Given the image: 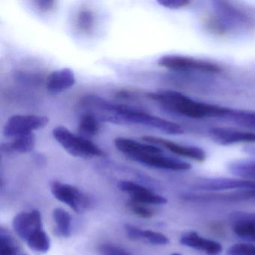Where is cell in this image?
Segmentation results:
<instances>
[{"label":"cell","mask_w":255,"mask_h":255,"mask_svg":"<svg viewBox=\"0 0 255 255\" xmlns=\"http://www.w3.org/2000/svg\"><path fill=\"white\" fill-rule=\"evenodd\" d=\"M147 98L156 101L168 111L190 119H225L231 108L195 101L173 90L148 92Z\"/></svg>","instance_id":"6da1fadb"},{"label":"cell","mask_w":255,"mask_h":255,"mask_svg":"<svg viewBox=\"0 0 255 255\" xmlns=\"http://www.w3.org/2000/svg\"><path fill=\"white\" fill-rule=\"evenodd\" d=\"M53 135L71 156L83 159L107 156V153L95 143L81 135L73 133L65 127H56L53 129Z\"/></svg>","instance_id":"7a4b0ae2"},{"label":"cell","mask_w":255,"mask_h":255,"mask_svg":"<svg viewBox=\"0 0 255 255\" xmlns=\"http://www.w3.org/2000/svg\"><path fill=\"white\" fill-rule=\"evenodd\" d=\"M123 125H138L149 127L168 135H180L184 129L178 124L153 116L137 107H132L123 116Z\"/></svg>","instance_id":"3957f363"},{"label":"cell","mask_w":255,"mask_h":255,"mask_svg":"<svg viewBox=\"0 0 255 255\" xmlns=\"http://www.w3.org/2000/svg\"><path fill=\"white\" fill-rule=\"evenodd\" d=\"M212 4L216 17L225 25L228 32L234 29H249L253 27L255 21L252 17L232 2L216 0L213 1Z\"/></svg>","instance_id":"277c9868"},{"label":"cell","mask_w":255,"mask_h":255,"mask_svg":"<svg viewBox=\"0 0 255 255\" xmlns=\"http://www.w3.org/2000/svg\"><path fill=\"white\" fill-rule=\"evenodd\" d=\"M158 65L173 71H199L218 74L222 68L214 62L181 55H165L158 59Z\"/></svg>","instance_id":"5b68a950"},{"label":"cell","mask_w":255,"mask_h":255,"mask_svg":"<svg viewBox=\"0 0 255 255\" xmlns=\"http://www.w3.org/2000/svg\"><path fill=\"white\" fill-rule=\"evenodd\" d=\"M53 196L71 207L77 213H83L90 207L92 201L87 195L71 185L53 180L50 183Z\"/></svg>","instance_id":"8992f818"},{"label":"cell","mask_w":255,"mask_h":255,"mask_svg":"<svg viewBox=\"0 0 255 255\" xmlns=\"http://www.w3.org/2000/svg\"><path fill=\"white\" fill-rule=\"evenodd\" d=\"M46 116L34 115H17L11 116L5 123L3 134L8 138L32 133V131L45 128L49 123Z\"/></svg>","instance_id":"52a82bcc"},{"label":"cell","mask_w":255,"mask_h":255,"mask_svg":"<svg viewBox=\"0 0 255 255\" xmlns=\"http://www.w3.org/2000/svg\"><path fill=\"white\" fill-rule=\"evenodd\" d=\"M16 234L26 243L44 231L41 213L38 210L19 213L13 220Z\"/></svg>","instance_id":"ba28073f"},{"label":"cell","mask_w":255,"mask_h":255,"mask_svg":"<svg viewBox=\"0 0 255 255\" xmlns=\"http://www.w3.org/2000/svg\"><path fill=\"white\" fill-rule=\"evenodd\" d=\"M141 139L148 144L162 146L174 154L189 158L198 162H203L207 158L205 151L201 147H196V146L180 144L170 140L165 139L160 137L153 136V135H144L141 137Z\"/></svg>","instance_id":"9c48e42d"},{"label":"cell","mask_w":255,"mask_h":255,"mask_svg":"<svg viewBox=\"0 0 255 255\" xmlns=\"http://www.w3.org/2000/svg\"><path fill=\"white\" fill-rule=\"evenodd\" d=\"M118 187L122 192L128 194L130 197V201L135 202L154 205H160L167 203L166 198L138 183L129 180H121L118 183Z\"/></svg>","instance_id":"30bf717a"},{"label":"cell","mask_w":255,"mask_h":255,"mask_svg":"<svg viewBox=\"0 0 255 255\" xmlns=\"http://www.w3.org/2000/svg\"><path fill=\"white\" fill-rule=\"evenodd\" d=\"M195 188L198 190L222 191L228 189H255V181L241 178H214L202 179L196 183Z\"/></svg>","instance_id":"8fae6325"},{"label":"cell","mask_w":255,"mask_h":255,"mask_svg":"<svg viewBox=\"0 0 255 255\" xmlns=\"http://www.w3.org/2000/svg\"><path fill=\"white\" fill-rule=\"evenodd\" d=\"M135 162L152 168L171 171H187L192 168V165L189 162L166 156L164 153H148L138 158Z\"/></svg>","instance_id":"7c38bea8"},{"label":"cell","mask_w":255,"mask_h":255,"mask_svg":"<svg viewBox=\"0 0 255 255\" xmlns=\"http://www.w3.org/2000/svg\"><path fill=\"white\" fill-rule=\"evenodd\" d=\"M209 136L216 144L228 146L238 143H255V132H245L226 128H213Z\"/></svg>","instance_id":"4fadbf2b"},{"label":"cell","mask_w":255,"mask_h":255,"mask_svg":"<svg viewBox=\"0 0 255 255\" xmlns=\"http://www.w3.org/2000/svg\"><path fill=\"white\" fill-rule=\"evenodd\" d=\"M114 144L119 151L133 161L148 153H164L162 149L153 144H142L135 140L124 137L116 138L114 140Z\"/></svg>","instance_id":"5bb4252c"},{"label":"cell","mask_w":255,"mask_h":255,"mask_svg":"<svg viewBox=\"0 0 255 255\" xmlns=\"http://www.w3.org/2000/svg\"><path fill=\"white\" fill-rule=\"evenodd\" d=\"M180 244L201 251L207 255H220L223 251L219 242L204 238L195 231L185 233L180 239Z\"/></svg>","instance_id":"9a60e30c"},{"label":"cell","mask_w":255,"mask_h":255,"mask_svg":"<svg viewBox=\"0 0 255 255\" xmlns=\"http://www.w3.org/2000/svg\"><path fill=\"white\" fill-rule=\"evenodd\" d=\"M75 83L74 71L65 68L52 72L47 77L46 86L50 93L58 94L72 87Z\"/></svg>","instance_id":"2e32d148"},{"label":"cell","mask_w":255,"mask_h":255,"mask_svg":"<svg viewBox=\"0 0 255 255\" xmlns=\"http://www.w3.org/2000/svg\"><path fill=\"white\" fill-rule=\"evenodd\" d=\"M35 145V135L29 133L16 137L11 142L2 143L1 150L7 154L13 153H26L32 151Z\"/></svg>","instance_id":"e0dca14e"},{"label":"cell","mask_w":255,"mask_h":255,"mask_svg":"<svg viewBox=\"0 0 255 255\" xmlns=\"http://www.w3.org/2000/svg\"><path fill=\"white\" fill-rule=\"evenodd\" d=\"M228 169L234 176L255 181V158L233 161L228 164Z\"/></svg>","instance_id":"ac0fdd59"},{"label":"cell","mask_w":255,"mask_h":255,"mask_svg":"<svg viewBox=\"0 0 255 255\" xmlns=\"http://www.w3.org/2000/svg\"><path fill=\"white\" fill-rule=\"evenodd\" d=\"M225 119L239 126L255 129V112L231 109Z\"/></svg>","instance_id":"d6986e66"},{"label":"cell","mask_w":255,"mask_h":255,"mask_svg":"<svg viewBox=\"0 0 255 255\" xmlns=\"http://www.w3.org/2000/svg\"><path fill=\"white\" fill-rule=\"evenodd\" d=\"M100 130H101L100 121L96 116L88 113L83 115L78 127L79 133L81 136L84 138L94 137L99 133Z\"/></svg>","instance_id":"ffe728a7"},{"label":"cell","mask_w":255,"mask_h":255,"mask_svg":"<svg viewBox=\"0 0 255 255\" xmlns=\"http://www.w3.org/2000/svg\"><path fill=\"white\" fill-rule=\"evenodd\" d=\"M53 219L56 225V233L61 237H69L71 234V217L68 212L62 208L53 210Z\"/></svg>","instance_id":"44dd1931"},{"label":"cell","mask_w":255,"mask_h":255,"mask_svg":"<svg viewBox=\"0 0 255 255\" xmlns=\"http://www.w3.org/2000/svg\"><path fill=\"white\" fill-rule=\"evenodd\" d=\"M21 250L17 241L7 230L0 229V255H20Z\"/></svg>","instance_id":"7402d4cb"},{"label":"cell","mask_w":255,"mask_h":255,"mask_svg":"<svg viewBox=\"0 0 255 255\" xmlns=\"http://www.w3.org/2000/svg\"><path fill=\"white\" fill-rule=\"evenodd\" d=\"M95 24V14L89 10H82L77 14L76 26L80 32L89 35L93 31Z\"/></svg>","instance_id":"603a6c76"},{"label":"cell","mask_w":255,"mask_h":255,"mask_svg":"<svg viewBox=\"0 0 255 255\" xmlns=\"http://www.w3.org/2000/svg\"><path fill=\"white\" fill-rule=\"evenodd\" d=\"M233 231L238 237L249 241L255 242V227L246 224H235L231 225Z\"/></svg>","instance_id":"cb8c5ba5"},{"label":"cell","mask_w":255,"mask_h":255,"mask_svg":"<svg viewBox=\"0 0 255 255\" xmlns=\"http://www.w3.org/2000/svg\"><path fill=\"white\" fill-rule=\"evenodd\" d=\"M142 240H146L150 244L156 245V246H165L169 243V240L166 236L150 230H143Z\"/></svg>","instance_id":"d4e9b609"},{"label":"cell","mask_w":255,"mask_h":255,"mask_svg":"<svg viewBox=\"0 0 255 255\" xmlns=\"http://www.w3.org/2000/svg\"><path fill=\"white\" fill-rule=\"evenodd\" d=\"M231 225L246 224L255 227V213L247 212H235L230 216Z\"/></svg>","instance_id":"484cf974"},{"label":"cell","mask_w":255,"mask_h":255,"mask_svg":"<svg viewBox=\"0 0 255 255\" xmlns=\"http://www.w3.org/2000/svg\"><path fill=\"white\" fill-rule=\"evenodd\" d=\"M227 255H255V245L252 243H238L231 246Z\"/></svg>","instance_id":"4316f807"},{"label":"cell","mask_w":255,"mask_h":255,"mask_svg":"<svg viewBox=\"0 0 255 255\" xmlns=\"http://www.w3.org/2000/svg\"><path fill=\"white\" fill-rule=\"evenodd\" d=\"M98 252L101 255H132L130 252L115 245L103 243L98 247Z\"/></svg>","instance_id":"83f0119b"},{"label":"cell","mask_w":255,"mask_h":255,"mask_svg":"<svg viewBox=\"0 0 255 255\" xmlns=\"http://www.w3.org/2000/svg\"><path fill=\"white\" fill-rule=\"evenodd\" d=\"M142 204L130 201L128 204V207L134 214L143 218V219H150V218L153 217L154 212L151 209L144 207Z\"/></svg>","instance_id":"f1b7e54d"},{"label":"cell","mask_w":255,"mask_h":255,"mask_svg":"<svg viewBox=\"0 0 255 255\" xmlns=\"http://www.w3.org/2000/svg\"><path fill=\"white\" fill-rule=\"evenodd\" d=\"M205 24L209 31L216 35H224L228 32L225 25L216 16L207 19Z\"/></svg>","instance_id":"f546056e"},{"label":"cell","mask_w":255,"mask_h":255,"mask_svg":"<svg viewBox=\"0 0 255 255\" xmlns=\"http://www.w3.org/2000/svg\"><path fill=\"white\" fill-rule=\"evenodd\" d=\"M158 3L168 9H180L190 3L188 0H158Z\"/></svg>","instance_id":"4dcf8cb0"},{"label":"cell","mask_w":255,"mask_h":255,"mask_svg":"<svg viewBox=\"0 0 255 255\" xmlns=\"http://www.w3.org/2000/svg\"><path fill=\"white\" fill-rule=\"evenodd\" d=\"M33 3L38 11L48 12L53 10L56 6V2L52 0H39V1H34Z\"/></svg>","instance_id":"1f68e13d"},{"label":"cell","mask_w":255,"mask_h":255,"mask_svg":"<svg viewBox=\"0 0 255 255\" xmlns=\"http://www.w3.org/2000/svg\"><path fill=\"white\" fill-rule=\"evenodd\" d=\"M125 228L128 237L131 240H142L143 230L140 229L139 228H137L136 226H134V225H129V224L125 225Z\"/></svg>","instance_id":"d6a6232c"},{"label":"cell","mask_w":255,"mask_h":255,"mask_svg":"<svg viewBox=\"0 0 255 255\" xmlns=\"http://www.w3.org/2000/svg\"><path fill=\"white\" fill-rule=\"evenodd\" d=\"M246 152L250 154L255 155V147H248L246 148Z\"/></svg>","instance_id":"836d02e7"},{"label":"cell","mask_w":255,"mask_h":255,"mask_svg":"<svg viewBox=\"0 0 255 255\" xmlns=\"http://www.w3.org/2000/svg\"><path fill=\"white\" fill-rule=\"evenodd\" d=\"M180 255V254L174 253V254H171V255Z\"/></svg>","instance_id":"e575fe53"},{"label":"cell","mask_w":255,"mask_h":255,"mask_svg":"<svg viewBox=\"0 0 255 255\" xmlns=\"http://www.w3.org/2000/svg\"></svg>","instance_id":"d590c367"}]
</instances>
